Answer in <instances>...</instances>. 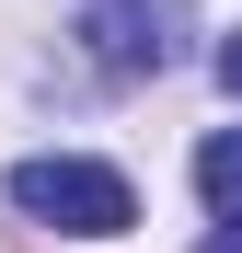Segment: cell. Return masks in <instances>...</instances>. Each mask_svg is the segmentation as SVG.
<instances>
[{"label": "cell", "instance_id": "cell-2", "mask_svg": "<svg viewBox=\"0 0 242 253\" xmlns=\"http://www.w3.org/2000/svg\"><path fill=\"white\" fill-rule=\"evenodd\" d=\"M173 46H185V0H93L81 12V58L115 69V81L173 69Z\"/></svg>", "mask_w": 242, "mask_h": 253}, {"label": "cell", "instance_id": "cell-1", "mask_svg": "<svg viewBox=\"0 0 242 253\" xmlns=\"http://www.w3.org/2000/svg\"><path fill=\"white\" fill-rule=\"evenodd\" d=\"M12 207H23V219H47V230H69V242H115V230L139 219V184L115 173V161L35 150V161H12Z\"/></svg>", "mask_w": 242, "mask_h": 253}, {"label": "cell", "instance_id": "cell-5", "mask_svg": "<svg viewBox=\"0 0 242 253\" xmlns=\"http://www.w3.org/2000/svg\"><path fill=\"white\" fill-rule=\"evenodd\" d=\"M196 253H242V230H208V242H196Z\"/></svg>", "mask_w": 242, "mask_h": 253}, {"label": "cell", "instance_id": "cell-3", "mask_svg": "<svg viewBox=\"0 0 242 253\" xmlns=\"http://www.w3.org/2000/svg\"><path fill=\"white\" fill-rule=\"evenodd\" d=\"M196 196H208L219 230H242V126H219V138L196 150Z\"/></svg>", "mask_w": 242, "mask_h": 253}, {"label": "cell", "instance_id": "cell-4", "mask_svg": "<svg viewBox=\"0 0 242 253\" xmlns=\"http://www.w3.org/2000/svg\"><path fill=\"white\" fill-rule=\"evenodd\" d=\"M219 81H231V104H242V35H219Z\"/></svg>", "mask_w": 242, "mask_h": 253}]
</instances>
